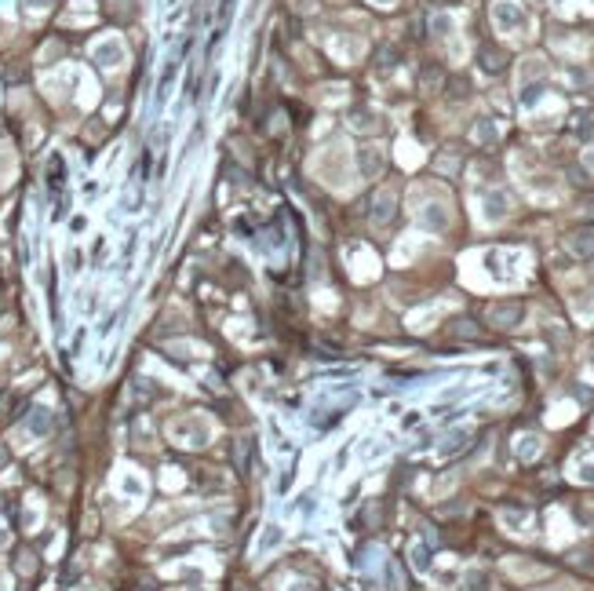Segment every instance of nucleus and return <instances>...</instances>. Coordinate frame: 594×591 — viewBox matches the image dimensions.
Listing matches in <instances>:
<instances>
[{
	"label": "nucleus",
	"mask_w": 594,
	"mask_h": 591,
	"mask_svg": "<svg viewBox=\"0 0 594 591\" xmlns=\"http://www.w3.org/2000/svg\"><path fill=\"white\" fill-rule=\"evenodd\" d=\"M29 427H33V431H48V412H44V409H37V416L29 420Z\"/></svg>",
	"instance_id": "1"
}]
</instances>
